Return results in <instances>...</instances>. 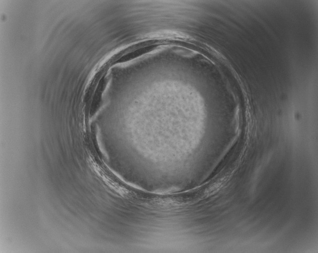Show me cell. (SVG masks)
I'll return each mask as SVG.
<instances>
[{
	"mask_svg": "<svg viewBox=\"0 0 318 253\" xmlns=\"http://www.w3.org/2000/svg\"><path fill=\"white\" fill-rule=\"evenodd\" d=\"M162 41L149 40L131 44L115 54L108 61L110 65L130 62L158 47Z\"/></svg>",
	"mask_w": 318,
	"mask_h": 253,
	"instance_id": "cell-1",
	"label": "cell"
}]
</instances>
